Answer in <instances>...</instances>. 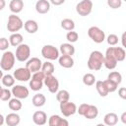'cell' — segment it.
Instances as JSON below:
<instances>
[{"label": "cell", "mask_w": 126, "mask_h": 126, "mask_svg": "<svg viewBox=\"0 0 126 126\" xmlns=\"http://www.w3.org/2000/svg\"><path fill=\"white\" fill-rule=\"evenodd\" d=\"M103 62H104V55L98 50H94L91 52V54L89 56L87 65L90 70L98 71L101 69Z\"/></svg>", "instance_id": "6da1fadb"}, {"label": "cell", "mask_w": 126, "mask_h": 126, "mask_svg": "<svg viewBox=\"0 0 126 126\" xmlns=\"http://www.w3.org/2000/svg\"><path fill=\"white\" fill-rule=\"evenodd\" d=\"M16 55L12 51H5L0 60V67L3 71H10L14 65H15V60H16Z\"/></svg>", "instance_id": "7a4b0ae2"}, {"label": "cell", "mask_w": 126, "mask_h": 126, "mask_svg": "<svg viewBox=\"0 0 126 126\" xmlns=\"http://www.w3.org/2000/svg\"><path fill=\"white\" fill-rule=\"evenodd\" d=\"M24 24L22 19L17 16L16 14H12L8 17V22H7V30L10 32H17L20 30L24 28Z\"/></svg>", "instance_id": "3957f363"}, {"label": "cell", "mask_w": 126, "mask_h": 126, "mask_svg": "<svg viewBox=\"0 0 126 126\" xmlns=\"http://www.w3.org/2000/svg\"><path fill=\"white\" fill-rule=\"evenodd\" d=\"M60 50L51 44H46L41 48V55L46 60H56L59 58Z\"/></svg>", "instance_id": "277c9868"}, {"label": "cell", "mask_w": 126, "mask_h": 126, "mask_svg": "<svg viewBox=\"0 0 126 126\" xmlns=\"http://www.w3.org/2000/svg\"><path fill=\"white\" fill-rule=\"evenodd\" d=\"M88 35L89 37L95 43H101L105 39V33L102 30H100L98 27H91L88 30Z\"/></svg>", "instance_id": "5b68a950"}, {"label": "cell", "mask_w": 126, "mask_h": 126, "mask_svg": "<svg viewBox=\"0 0 126 126\" xmlns=\"http://www.w3.org/2000/svg\"><path fill=\"white\" fill-rule=\"evenodd\" d=\"M93 11V2L92 0H82L76 5V12L82 16L87 17Z\"/></svg>", "instance_id": "8992f818"}, {"label": "cell", "mask_w": 126, "mask_h": 126, "mask_svg": "<svg viewBox=\"0 0 126 126\" xmlns=\"http://www.w3.org/2000/svg\"><path fill=\"white\" fill-rule=\"evenodd\" d=\"M15 55H16L17 60L20 62L28 61L30 58V55H31V47L29 46V44L22 43L19 46H17Z\"/></svg>", "instance_id": "52a82bcc"}, {"label": "cell", "mask_w": 126, "mask_h": 126, "mask_svg": "<svg viewBox=\"0 0 126 126\" xmlns=\"http://www.w3.org/2000/svg\"><path fill=\"white\" fill-rule=\"evenodd\" d=\"M117 60L114 56V53H113V49L112 47H108L105 51V54H104V62H103V65L105 66L106 69L108 70H113L116 66H117Z\"/></svg>", "instance_id": "ba28073f"}, {"label": "cell", "mask_w": 126, "mask_h": 126, "mask_svg": "<svg viewBox=\"0 0 126 126\" xmlns=\"http://www.w3.org/2000/svg\"><path fill=\"white\" fill-rule=\"evenodd\" d=\"M60 111L61 113L65 116V117H69L71 115H74L76 112H77V105L74 103V102H71V101H63V102H60Z\"/></svg>", "instance_id": "9c48e42d"}, {"label": "cell", "mask_w": 126, "mask_h": 126, "mask_svg": "<svg viewBox=\"0 0 126 126\" xmlns=\"http://www.w3.org/2000/svg\"><path fill=\"white\" fill-rule=\"evenodd\" d=\"M43 83H44L45 87H47V90L50 93L56 94L58 92V90H59V82H58L57 78L55 76H53V74L45 76Z\"/></svg>", "instance_id": "30bf717a"}, {"label": "cell", "mask_w": 126, "mask_h": 126, "mask_svg": "<svg viewBox=\"0 0 126 126\" xmlns=\"http://www.w3.org/2000/svg\"><path fill=\"white\" fill-rule=\"evenodd\" d=\"M14 77L17 81L28 82L32 78V72L27 67H21L14 71Z\"/></svg>", "instance_id": "8fae6325"}, {"label": "cell", "mask_w": 126, "mask_h": 126, "mask_svg": "<svg viewBox=\"0 0 126 126\" xmlns=\"http://www.w3.org/2000/svg\"><path fill=\"white\" fill-rule=\"evenodd\" d=\"M12 94L15 97H18L20 99H25L29 96L30 91L27 87L22 86V85H14L12 87Z\"/></svg>", "instance_id": "7c38bea8"}, {"label": "cell", "mask_w": 126, "mask_h": 126, "mask_svg": "<svg viewBox=\"0 0 126 126\" xmlns=\"http://www.w3.org/2000/svg\"><path fill=\"white\" fill-rule=\"evenodd\" d=\"M26 67L32 72V73H34V72H37V71H40L41 70V67H42V62L39 58L37 57H32L31 59H29L26 63Z\"/></svg>", "instance_id": "4fadbf2b"}, {"label": "cell", "mask_w": 126, "mask_h": 126, "mask_svg": "<svg viewBox=\"0 0 126 126\" xmlns=\"http://www.w3.org/2000/svg\"><path fill=\"white\" fill-rule=\"evenodd\" d=\"M32 121L35 125L42 126V125L46 124V122H47V115L44 111L37 110L32 114Z\"/></svg>", "instance_id": "5bb4252c"}, {"label": "cell", "mask_w": 126, "mask_h": 126, "mask_svg": "<svg viewBox=\"0 0 126 126\" xmlns=\"http://www.w3.org/2000/svg\"><path fill=\"white\" fill-rule=\"evenodd\" d=\"M48 125L49 126H68L69 122L65 118H62L57 114H53L48 119Z\"/></svg>", "instance_id": "9a60e30c"}, {"label": "cell", "mask_w": 126, "mask_h": 126, "mask_svg": "<svg viewBox=\"0 0 126 126\" xmlns=\"http://www.w3.org/2000/svg\"><path fill=\"white\" fill-rule=\"evenodd\" d=\"M58 63L61 67L69 69V68H72L74 66V59L70 55H63L62 54L58 58Z\"/></svg>", "instance_id": "2e32d148"}, {"label": "cell", "mask_w": 126, "mask_h": 126, "mask_svg": "<svg viewBox=\"0 0 126 126\" xmlns=\"http://www.w3.org/2000/svg\"><path fill=\"white\" fill-rule=\"evenodd\" d=\"M50 10V2L47 0H38L35 3V11L38 14H46Z\"/></svg>", "instance_id": "e0dca14e"}, {"label": "cell", "mask_w": 126, "mask_h": 126, "mask_svg": "<svg viewBox=\"0 0 126 126\" xmlns=\"http://www.w3.org/2000/svg\"><path fill=\"white\" fill-rule=\"evenodd\" d=\"M5 118H6L5 122L8 126H17V125H19V123L21 121L20 115L16 112H12V113L7 114Z\"/></svg>", "instance_id": "ac0fdd59"}, {"label": "cell", "mask_w": 126, "mask_h": 126, "mask_svg": "<svg viewBox=\"0 0 126 126\" xmlns=\"http://www.w3.org/2000/svg\"><path fill=\"white\" fill-rule=\"evenodd\" d=\"M9 8L12 13L18 14L24 9V2L23 0H11L9 3Z\"/></svg>", "instance_id": "d6986e66"}, {"label": "cell", "mask_w": 126, "mask_h": 126, "mask_svg": "<svg viewBox=\"0 0 126 126\" xmlns=\"http://www.w3.org/2000/svg\"><path fill=\"white\" fill-rule=\"evenodd\" d=\"M103 122L107 126H114L118 122V115L114 112H108L103 117Z\"/></svg>", "instance_id": "ffe728a7"}, {"label": "cell", "mask_w": 126, "mask_h": 126, "mask_svg": "<svg viewBox=\"0 0 126 126\" xmlns=\"http://www.w3.org/2000/svg\"><path fill=\"white\" fill-rule=\"evenodd\" d=\"M24 29L29 33H35L38 31V24L34 20H28L24 24Z\"/></svg>", "instance_id": "44dd1931"}, {"label": "cell", "mask_w": 126, "mask_h": 126, "mask_svg": "<svg viewBox=\"0 0 126 126\" xmlns=\"http://www.w3.org/2000/svg\"><path fill=\"white\" fill-rule=\"evenodd\" d=\"M32 102L33 104V106L35 107H41L45 104L46 102V97L43 94H35L32 98Z\"/></svg>", "instance_id": "7402d4cb"}, {"label": "cell", "mask_w": 126, "mask_h": 126, "mask_svg": "<svg viewBox=\"0 0 126 126\" xmlns=\"http://www.w3.org/2000/svg\"><path fill=\"white\" fill-rule=\"evenodd\" d=\"M59 50H60V53L63 54V55H70V56H72L75 53V47L72 45L71 42H69V43L68 42L67 43H62L60 45Z\"/></svg>", "instance_id": "603a6c76"}, {"label": "cell", "mask_w": 126, "mask_h": 126, "mask_svg": "<svg viewBox=\"0 0 126 126\" xmlns=\"http://www.w3.org/2000/svg\"><path fill=\"white\" fill-rule=\"evenodd\" d=\"M23 39H24L23 35L21 33H19V32H13L9 37L10 44L12 46H14V47H17L20 44H22L23 43Z\"/></svg>", "instance_id": "cb8c5ba5"}, {"label": "cell", "mask_w": 126, "mask_h": 126, "mask_svg": "<svg viewBox=\"0 0 126 126\" xmlns=\"http://www.w3.org/2000/svg\"><path fill=\"white\" fill-rule=\"evenodd\" d=\"M95 89H96L98 94H99L100 96H102V97L106 96V95L109 94V92H108V90H107V88H106V85H105L104 81H96V82H95Z\"/></svg>", "instance_id": "d4e9b609"}, {"label": "cell", "mask_w": 126, "mask_h": 126, "mask_svg": "<svg viewBox=\"0 0 126 126\" xmlns=\"http://www.w3.org/2000/svg\"><path fill=\"white\" fill-rule=\"evenodd\" d=\"M97 115H98L97 107L95 105H94V104H90L86 114L84 115V117L87 118V119H94V118L97 117Z\"/></svg>", "instance_id": "484cf974"}, {"label": "cell", "mask_w": 126, "mask_h": 126, "mask_svg": "<svg viewBox=\"0 0 126 126\" xmlns=\"http://www.w3.org/2000/svg\"><path fill=\"white\" fill-rule=\"evenodd\" d=\"M8 106H9V108H10L11 110H13V111H19V110H21L23 104H22V101H21L20 98L14 97V98H11V99L9 100Z\"/></svg>", "instance_id": "4316f807"}, {"label": "cell", "mask_w": 126, "mask_h": 126, "mask_svg": "<svg viewBox=\"0 0 126 126\" xmlns=\"http://www.w3.org/2000/svg\"><path fill=\"white\" fill-rule=\"evenodd\" d=\"M61 28L63 30L67 31V32L74 31V29H75V22L72 19H69V18L63 19L61 21Z\"/></svg>", "instance_id": "83f0119b"}, {"label": "cell", "mask_w": 126, "mask_h": 126, "mask_svg": "<svg viewBox=\"0 0 126 126\" xmlns=\"http://www.w3.org/2000/svg\"><path fill=\"white\" fill-rule=\"evenodd\" d=\"M112 49H113L114 56L118 62H121L126 58V52H125L124 48L118 46V47H112Z\"/></svg>", "instance_id": "f1b7e54d"}, {"label": "cell", "mask_w": 126, "mask_h": 126, "mask_svg": "<svg viewBox=\"0 0 126 126\" xmlns=\"http://www.w3.org/2000/svg\"><path fill=\"white\" fill-rule=\"evenodd\" d=\"M15 77L14 75H10V74H6V75H2V79L1 82L5 87H13L15 85Z\"/></svg>", "instance_id": "f546056e"}, {"label": "cell", "mask_w": 126, "mask_h": 126, "mask_svg": "<svg viewBox=\"0 0 126 126\" xmlns=\"http://www.w3.org/2000/svg\"><path fill=\"white\" fill-rule=\"evenodd\" d=\"M43 85H44L43 81H40V80H36V79L31 78V81H30V88L32 89V91L37 92V91H39V90L42 89Z\"/></svg>", "instance_id": "4dcf8cb0"}, {"label": "cell", "mask_w": 126, "mask_h": 126, "mask_svg": "<svg viewBox=\"0 0 126 126\" xmlns=\"http://www.w3.org/2000/svg\"><path fill=\"white\" fill-rule=\"evenodd\" d=\"M56 99L59 102H63V101H68L70 99V94L68 91L66 90H60L56 93Z\"/></svg>", "instance_id": "1f68e13d"}, {"label": "cell", "mask_w": 126, "mask_h": 126, "mask_svg": "<svg viewBox=\"0 0 126 126\" xmlns=\"http://www.w3.org/2000/svg\"><path fill=\"white\" fill-rule=\"evenodd\" d=\"M54 65L50 62V61H46L44 63H42V67H41V71L47 76V75H52L54 73Z\"/></svg>", "instance_id": "d6a6232c"}, {"label": "cell", "mask_w": 126, "mask_h": 126, "mask_svg": "<svg viewBox=\"0 0 126 126\" xmlns=\"http://www.w3.org/2000/svg\"><path fill=\"white\" fill-rule=\"evenodd\" d=\"M95 77H94V74H92V73H86L84 76H83V83H84V85H86V86H93V85H94L95 84Z\"/></svg>", "instance_id": "836d02e7"}, {"label": "cell", "mask_w": 126, "mask_h": 126, "mask_svg": "<svg viewBox=\"0 0 126 126\" xmlns=\"http://www.w3.org/2000/svg\"><path fill=\"white\" fill-rule=\"evenodd\" d=\"M107 79H109L110 81H112V82L116 83L117 85H119L122 82V75L117 71H112V72H110L108 74Z\"/></svg>", "instance_id": "e575fe53"}, {"label": "cell", "mask_w": 126, "mask_h": 126, "mask_svg": "<svg viewBox=\"0 0 126 126\" xmlns=\"http://www.w3.org/2000/svg\"><path fill=\"white\" fill-rule=\"evenodd\" d=\"M13 95L12 91H9L6 88H2L1 89V93H0V99L2 101H7L11 99V96Z\"/></svg>", "instance_id": "d590c367"}, {"label": "cell", "mask_w": 126, "mask_h": 126, "mask_svg": "<svg viewBox=\"0 0 126 126\" xmlns=\"http://www.w3.org/2000/svg\"><path fill=\"white\" fill-rule=\"evenodd\" d=\"M66 39H67L69 42L74 43V42H76V41L79 39V34H78L77 32L70 31V32H68L67 34H66Z\"/></svg>", "instance_id": "8d00e7d4"}, {"label": "cell", "mask_w": 126, "mask_h": 126, "mask_svg": "<svg viewBox=\"0 0 126 126\" xmlns=\"http://www.w3.org/2000/svg\"><path fill=\"white\" fill-rule=\"evenodd\" d=\"M104 83H105L106 88H107V90H108L109 93H113V92H115V91L117 90V88H118V85H117L116 83L110 81L109 79L104 80Z\"/></svg>", "instance_id": "74e56055"}, {"label": "cell", "mask_w": 126, "mask_h": 126, "mask_svg": "<svg viewBox=\"0 0 126 126\" xmlns=\"http://www.w3.org/2000/svg\"><path fill=\"white\" fill-rule=\"evenodd\" d=\"M106 41H107V43H108L110 46H114V45H116V44L118 43V36H117L116 34H114V33H110V34L107 36Z\"/></svg>", "instance_id": "f35d334b"}, {"label": "cell", "mask_w": 126, "mask_h": 126, "mask_svg": "<svg viewBox=\"0 0 126 126\" xmlns=\"http://www.w3.org/2000/svg\"><path fill=\"white\" fill-rule=\"evenodd\" d=\"M107 5L111 9H118L122 5V0H107Z\"/></svg>", "instance_id": "ab89813d"}, {"label": "cell", "mask_w": 126, "mask_h": 126, "mask_svg": "<svg viewBox=\"0 0 126 126\" xmlns=\"http://www.w3.org/2000/svg\"><path fill=\"white\" fill-rule=\"evenodd\" d=\"M9 45H10V41L6 37H1L0 38V50H2V51L7 50Z\"/></svg>", "instance_id": "60d3db41"}, {"label": "cell", "mask_w": 126, "mask_h": 126, "mask_svg": "<svg viewBox=\"0 0 126 126\" xmlns=\"http://www.w3.org/2000/svg\"><path fill=\"white\" fill-rule=\"evenodd\" d=\"M89 105H90V104H88V103H82V104H80L79 107H78V109H77V112H78L80 115L84 116V115L86 114L88 108H89Z\"/></svg>", "instance_id": "b9f144b4"}, {"label": "cell", "mask_w": 126, "mask_h": 126, "mask_svg": "<svg viewBox=\"0 0 126 126\" xmlns=\"http://www.w3.org/2000/svg\"><path fill=\"white\" fill-rule=\"evenodd\" d=\"M45 74L40 70V71H37V72H34L32 76V78L33 79H36V80H40V81H44V78H45Z\"/></svg>", "instance_id": "7bdbcfd3"}, {"label": "cell", "mask_w": 126, "mask_h": 126, "mask_svg": "<svg viewBox=\"0 0 126 126\" xmlns=\"http://www.w3.org/2000/svg\"><path fill=\"white\" fill-rule=\"evenodd\" d=\"M118 95L119 97H121L122 99H125L126 100V88L122 87L118 90Z\"/></svg>", "instance_id": "ee69618b"}, {"label": "cell", "mask_w": 126, "mask_h": 126, "mask_svg": "<svg viewBox=\"0 0 126 126\" xmlns=\"http://www.w3.org/2000/svg\"><path fill=\"white\" fill-rule=\"evenodd\" d=\"M49 2L54 6H60L65 2V0H49Z\"/></svg>", "instance_id": "f6af8a7d"}, {"label": "cell", "mask_w": 126, "mask_h": 126, "mask_svg": "<svg viewBox=\"0 0 126 126\" xmlns=\"http://www.w3.org/2000/svg\"><path fill=\"white\" fill-rule=\"evenodd\" d=\"M121 43L124 48H126V32H124L121 35Z\"/></svg>", "instance_id": "bcb514c9"}, {"label": "cell", "mask_w": 126, "mask_h": 126, "mask_svg": "<svg viewBox=\"0 0 126 126\" xmlns=\"http://www.w3.org/2000/svg\"><path fill=\"white\" fill-rule=\"evenodd\" d=\"M120 120H121V122H122L123 124H126V111L123 112V113L121 114V116H120Z\"/></svg>", "instance_id": "7dc6e473"}, {"label": "cell", "mask_w": 126, "mask_h": 126, "mask_svg": "<svg viewBox=\"0 0 126 126\" xmlns=\"http://www.w3.org/2000/svg\"><path fill=\"white\" fill-rule=\"evenodd\" d=\"M6 118H4V116L2 115V114H0V126H2L3 124H4V120H5Z\"/></svg>", "instance_id": "c3c4849f"}, {"label": "cell", "mask_w": 126, "mask_h": 126, "mask_svg": "<svg viewBox=\"0 0 126 126\" xmlns=\"http://www.w3.org/2000/svg\"><path fill=\"white\" fill-rule=\"evenodd\" d=\"M1 2V6H0V10H3L5 7V0H0Z\"/></svg>", "instance_id": "681fc988"}, {"label": "cell", "mask_w": 126, "mask_h": 126, "mask_svg": "<svg viewBox=\"0 0 126 126\" xmlns=\"http://www.w3.org/2000/svg\"><path fill=\"white\" fill-rule=\"evenodd\" d=\"M122 1H125V2H126V0H122Z\"/></svg>", "instance_id": "f907efd6"}]
</instances>
